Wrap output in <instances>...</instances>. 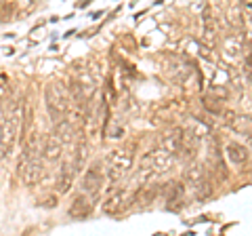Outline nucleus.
I'll list each match as a JSON object with an SVG mask.
<instances>
[{"instance_id": "f257e3e1", "label": "nucleus", "mask_w": 252, "mask_h": 236, "mask_svg": "<svg viewBox=\"0 0 252 236\" xmlns=\"http://www.w3.org/2000/svg\"><path fill=\"white\" fill-rule=\"evenodd\" d=\"M21 120H23V108L21 101H13V104L4 110V118L0 122V154L6 156L11 154L15 139H17L21 131Z\"/></svg>"}, {"instance_id": "f03ea898", "label": "nucleus", "mask_w": 252, "mask_h": 236, "mask_svg": "<svg viewBox=\"0 0 252 236\" xmlns=\"http://www.w3.org/2000/svg\"><path fill=\"white\" fill-rule=\"evenodd\" d=\"M172 164H175V156H172V154H168L166 150H162V148H156V150H152L143 160H141L139 177L143 179V186H141V188H145L147 184H154L160 175L168 173L172 169Z\"/></svg>"}, {"instance_id": "7ed1b4c3", "label": "nucleus", "mask_w": 252, "mask_h": 236, "mask_svg": "<svg viewBox=\"0 0 252 236\" xmlns=\"http://www.w3.org/2000/svg\"><path fill=\"white\" fill-rule=\"evenodd\" d=\"M44 101H46V110H49V114H51V118H53L55 122L63 120V118L67 116L69 108H72L67 91L63 89V84H59V82L46 84V89H44Z\"/></svg>"}, {"instance_id": "20e7f679", "label": "nucleus", "mask_w": 252, "mask_h": 236, "mask_svg": "<svg viewBox=\"0 0 252 236\" xmlns=\"http://www.w3.org/2000/svg\"><path fill=\"white\" fill-rule=\"evenodd\" d=\"M132 162H135V156H132L128 150L109 152L107 160H105V177L112 184H118L120 179L126 177V173L132 169Z\"/></svg>"}, {"instance_id": "39448f33", "label": "nucleus", "mask_w": 252, "mask_h": 236, "mask_svg": "<svg viewBox=\"0 0 252 236\" xmlns=\"http://www.w3.org/2000/svg\"><path fill=\"white\" fill-rule=\"evenodd\" d=\"M185 182L189 184V188L193 190V194L198 198H208L212 194V188H210V179H208V173L202 164L193 162L185 169Z\"/></svg>"}, {"instance_id": "423d86ee", "label": "nucleus", "mask_w": 252, "mask_h": 236, "mask_svg": "<svg viewBox=\"0 0 252 236\" xmlns=\"http://www.w3.org/2000/svg\"><path fill=\"white\" fill-rule=\"evenodd\" d=\"M130 204H135V192L122 188V190H116V192H112L105 198L103 213H107V215H120V213H124V211L130 207Z\"/></svg>"}, {"instance_id": "0eeeda50", "label": "nucleus", "mask_w": 252, "mask_h": 236, "mask_svg": "<svg viewBox=\"0 0 252 236\" xmlns=\"http://www.w3.org/2000/svg\"><path fill=\"white\" fill-rule=\"evenodd\" d=\"M82 194H86L89 198H97V194L101 192V188H103V173H101V167L99 164H93V167L84 173L82 177Z\"/></svg>"}, {"instance_id": "6e6552de", "label": "nucleus", "mask_w": 252, "mask_h": 236, "mask_svg": "<svg viewBox=\"0 0 252 236\" xmlns=\"http://www.w3.org/2000/svg\"><path fill=\"white\" fill-rule=\"evenodd\" d=\"M74 177H76V167H74V160L72 158H65L61 164V171L57 175V184H55V190H57L59 196L67 194L69 190H72L74 186Z\"/></svg>"}, {"instance_id": "1a4fd4ad", "label": "nucleus", "mask_w": 252, "mask_h": 236, "mask_svg": "<svg viewBox=\"0 0 252 236\" xmlns=\"http://www.w3.org/2000/svg\"><path fill=\"white\" fill-rule=\"evenodd\" d=\"M220 49H223L225 61H229V64H238L240 57L244 55V40H242V36H238V34L225 36V40H223V44H220Z\"/></svg>"}, {"instance_id": "9d476101", "label": "nucleus", "mask_w": 252, "mask_h": 236, "mask_svg": "<svg viewBox=\"0 0 252 236\" xmlns=\"http://www.w3.org/2000/svg\"><path fill=\"white\" fill-rule=\"evenodd\" d=\"M183 137H185L183 129H181V127H172L170 131L164 133L160 148H162V150H166L168 154H172V156L181 154V150H183Z\"/></svg>"}, {"instance_id": "9b49d317", "label": "nucleus", "mask_w": 252, "mask_h": 236, "mask_svg": "<svg viewBox=\"0 0 252 236\" xmlns=\"http://www.w3.org/2000/svg\"><path fill=\"white\" fill-rule=\"evenodd\" d=\"M19 173H21L23 184L36 186V184H40V179L44 177V164H42V160L28 162V164H23V167H19Z\"/></svg>"}, {"instance_id": "f8f14e48", "label": "nucleus", "mask_w": 252, "mask_h": 236, "mask_svg": "<svg viewBox=\"0 0 252 236\" xmlns=\"http://www.w3.org/2000/svg\"><path fill=\"white\" fill-rule=\"evenodd\" d=\"M225 118H229V127L240 133L244 137H250L252 135V116L248 114H235V112H225Z\"/></svg>"}, {"instance_id": "ddd939ff", "label": "nucleus", "mask_w": 252, "mask_h": 236, "mask_svg": "<svg viewBox=\"0 0 252 236\" xmlns=\"http://www.w3.org/2000/svg\"><path fill=\"white\" fill-rule=\"evenodd\" d=\"M225 154L227 158H229L233 164H238V167H242V164H246L250 154H248V148L244 144H238V141H227L225 146Z\"/></svg>"}, {"instance_id": "4468645a", "label": "nucleus", "mask_w": 252, "mask_h": 236, "mask_svg": "<svg viewBox=\"0 0 252 236\" xmlns=\"http://www.w3.org/2000/svg\"><path fill=\"white\" fill-rule=\"evenodd\" d=\"M91 211H93V198H89L86 194H78L72 202V207H69V215L76 219H84L91 215Z\"/></svg>"}, {"instance_id": "2eb2a0df", "label": "nucleus", "mask_w": 252, "mask_h": 236, "mask_svg": "<svg viewBox=\"0 0 252 236\" xmlns=\"http://www.w3.org/2000/svg\"><path fill=\"white\" fill-rule=\"evenodd\" d=\"M183 114H185V104H181V101H168V104H162L158 108V116L166 122L177 120V118Z\"/></svg>"}, {"instance_id": "dca6fc26", "label": "nucleus", "mask_w": 252, "mask_h": 236, "mask_svg": "<svg viewBox=\"0 0 252 236\" xmlns=\"http://www.w3.org/2000/svg\"><path fill=\"white\" fill-rule=\"evenodd\" d=\"M61 152H63V144L59 141V137L55 135V133H51V135L42 141V154H44V158L49 160V162H53V160L59 158Z\"/></svg>"}, {"instance_id": "f3484780", "label": "nucleus", "mask_w": 252, "mask_h": 236, "mask_svg": "<svg viewBox=\"0 0 252 236\" xmlns=\"http://www.w3.org/2000/svg\"><path fill=\"white\" fill-rule=\"evenodd\" d=\"M53 133L59 137L61 144L65 146V144H69V141L74 139V135H76V127H74V122L69 120V118H63V120L57 122V127H55Z\"/></svg>"}, {"instance_id": "a211bd4d", "label": "nucleus", "mask_w": 252, "mask_h": 236, "mask_svg": "<svg viewBox=\"0 0 252 236\" xmlns=\"http://www.w3.org/2000/svg\"><path fill=\"white\" fill-rule=\"evenodd\" d=\"M225 19H227V26L231 30H240L244 26V9L240 4H231L227 6V13H225Z\"/></svg>"}, {"instance_id": "6ab92c4d", "label": "nucleus", "mask_w": 252, "mask_h": 236, "mask_svg": "<svg viewBox=\"0 0 252 236\" xmlns=\"http://www.w3.org/2000/svg\"><path fill=\"white\" fill-rule=\"evenodd\" d=\"M72 160H74L76 173L84 169L86 160H89V141H86V139L78 141V146H76V152H74V158H72Z\"/></svg>"}, {"instance_id": "aec40b11", "label": "nucleus", "mask_w": 252, "mask_h": 236, "mask_svg": "<svg viewBox=\"0 0 252 236\" xmlns=\"http://www.w3.org/2000/svg\"><path fill=\"white\" fill-rule=\"evenodd\" d=\"M204 40L210 42V44H215L217 40V23L215 19H212V15H204Z\"/></svg>"}, {"instance_id": "412c9836", "label": "nucleus", "mask_w": 252, "mask_h": 236, "mask_svg": "<svg viewBox=\"0 0 252 236\" xmlns=\"http://www.w3.org/2000/svg\"><path fill=\"white\" fill-rule=\"evenodd\" d=\"M164 192H166V196H168V202H172L175 198H179V196H183V186L181 184H177V182H170V184H166L162 188Z\"/></svg>"}, {"instance_id": "4be33fe9", "label": "nucleus", "mask_w": 252, "mask_h": 236, "mask_svg": "<svg viewBox=\"0 0 252 236\" xmlns=\"http://www.w3.org/2000/svg\"><path fill=\"white\" fill-rule=\"evenodd\" d=\"M204 108L210 110L212 114H220V112H223V108L219 106V101L212 99V97H204Z\"/></svg>"}]
</instances>
